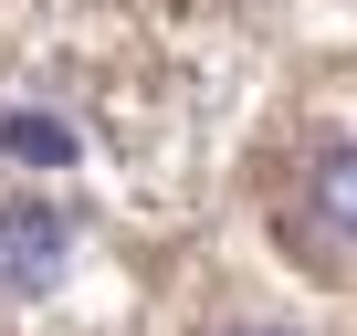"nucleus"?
<instances>
[{
	"label": "nucleus",
	"instance_id": "obj_1",
	"mask_svg": "<svg viewBox=\"0 0 357 336\" xmlns=\"http://www.w3.org/2000/svg\"><path fill=\"white\" fill-rule=\"evenodd\" d=\"M74 273V211L43 190H0V305H43Z\"/></svg>",
	"mask_w": 357,
	"mask_h": 336
},
{
	"label": "nucleus",
	"instance_id": "obj_2",
	"mask_svg": "<svg viewBox=\"0 0 357 336\" xmlns=\"http://www.w3.org/2000/svg\"><path fill=\"white\" fill-rule=\"evenodd\" d=\"M305 211H315L336 242H357V147H326V158L305 168Z\"/></svg>",
	"mask_w": 357,
	"mask_h": 336
},
{
	"label": "nucleus",
	"instance_id": "obj_3",
	"mask_svg": "<svg viewBox=\"0 0 357 336\" xmlns=\"http://www.w3.org/2000/svg\"><path fill=\"white\" fill-rule=\"evenodd\" d=\"M0 147L32 158V168H63V158H74V126H63V116H0Z\"/></svg>",
	"mask_w": 357,
	"mask_h": 336
},
{
	"label": "nucleus",
	"instance_id": "obj_4",
	"mask_svg": "<svg viewBox=\"0 0 357 336\" xmlns=\"http://www.w3.org/2000/svg\"><path fill=\"white\" fill-rule=\"evenodd\" d=\"M221 336H284V326H221Z\"/></svg>",
	"mask_w": 357,
	"mask_h": 336
}]
</instances>
